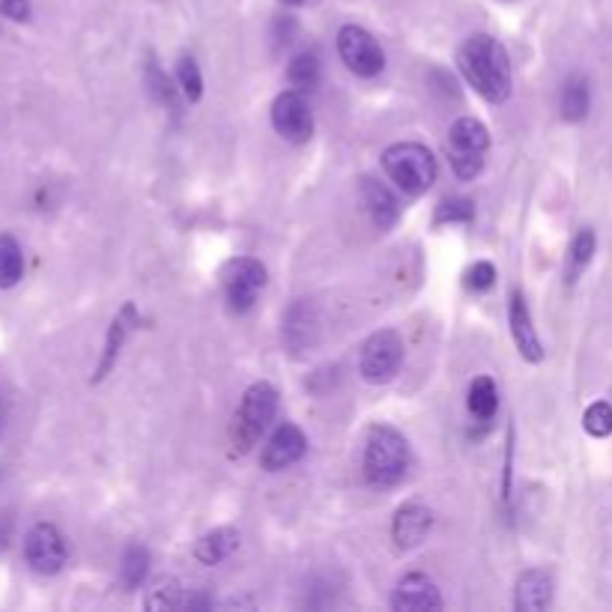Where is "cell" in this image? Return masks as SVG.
<instances>
[{"label": "cell", "mask_w": 612, "mask_h": 612, "mask_svg": "<svg viewBox=\"0 0 612 612\" xmlns=\"http://www.w3.org/2000/svg\"><path fill=\"white\" fill-rule=\"evenodd\" d=\"M457 66L469 87H476V93L490 105H502L511 96V60L493 36L487 33L469 36L464 48L457 52Z\"/></svg>", "instance_id": "obj_1"}, {"label": "cell", "mask_w": 612, "mask_h": 612, "mask_svg": "<svg viewBox=\"0 0 612 612\" xmlns=\"http://www.w3.org/2000/svg\"><path fill=\"white\" fill-rule=\"evenodd\" d=\"M361 469H365L368 485L377 490L401 485L403 476L410 472V443L403 439V433H398L389 424L370 427Z\"/></svg>", "instance_id": "obj_2"}, {"label": "cell", "mask_w": 612, "mask_h": 612, "mask_svg": "<svg viewBox=\"0 0 612 612\" xmlns=\"http://www.w3.org/2000/svg\"><path fill=\"white\" fill-rule=\"evenodd\" d=\"M382 170L394 186L407 194H424L436 182V159L431 149L407 141V144H394L382 153Z\"/></svg>", "instance_id": "obj_3"}, {"label": "cell", "mask_w": 612, "mask_h": 612, "mask_svg": "<svg viewBox=\"0 0 612 612\" xmlns=\"http://www.w3.org/2000/svg\"><path fill=\"white\" fill-rule=\"evenodd\" d=\"M275 412H278V391L269 382H254V386H248L243 401H240V410L233 415L231 436L236 452H248L264 436L266 427L272 424Z\"/></svg>", "instance_id": "obj_4"}, {"label": "cell", "mask_w": 612, "mask_h": 612, "mask_svg": "<svg viewBox=\"0 0 612 612\" xmlns=\"http://www.w3.org/2000/svg\"><path fill=\"white\" fill-rule=\"evenodd\" d=\"M487 147H490V135H487L485 123L476 120V116H460L448 129L445 153H448V162H452L457 180H476L481 168H485Z\"/></svg>", "instance_id": "obj_5"}, {"label": "cell", "mask_w": 612, "mask_h": 612, "mask_svg": "<svg viewBox=\"0 0 612 612\" xmlns=\"http://www.w3.org/2000/svg\"><path fill=\"white\" fill-rule=\"evenodd\" d=\"M403 365V338L394 329H380L361 344L359 370L361 377L374 386L391 382Z\"/></svg>", "instance_id": "obj_6"}, {"label": "cell", "mask_w": 612, "mask_h": 612, "mask_svg": "<svg viewBox=\"0 0 612 612\" xmlns=\"http://www.w3.org/2000/svg\"><path fill=\"white\" fill-rule=\"evenodd\" d=\"M222 287L233 314H245L266 287V266L254 257H236L222 269Z\"/></svg>", "instance_id": "obj_7"}, {"label": "cell", "mask_w": 612, "mask_h": 612, "mask_svg": "<svg viewBox=\"0 0 612 612\" xmlns=\"http://www.w3.org/2000/svg\"><path fill=\"white\" fill-rule=\"evenodd\" d=\"M338 54L349 73L359 75V78H374L386 66V54H382L380 43L365 27H359V24H344L341 27Z\"/></svg>", "instance_id": "obj_8"}, {"label": "cell", "mask_w": 612, "mask_h": 612, "mask_svg": "<svg viewBox=\"0 0 612 612\" xmlns=\"http://www.w3.org/2000/svg\"><path fill=\"white\" fill-rule=\"evenodd\" d=\"M272 126L290 144H305L314 135V114L299 90H285L272 102Z\"/></svg>", "instance_id": "obj_9"}, {"label": "cell", "mask_w": 612, "mask_h": 612, "mask_svg": "<svg viewBox=\"0 0 612 612\" xmlns=\"http://www.w3.org/2000/svg\"><path fill=\"white\" fill-rule=\"evenodd\" d=\"M24 556L36 574L52 577L66 565V541L60 528L52 523H36L24 538Z\"/></svg>", "instance_id": "obj_10"}, {"label": "cell", "mask_w": 612, "mask_h": 612, "mask_svg": "<svg viewBox=\"0 0 612 612\" xmlns=\"http://www.w3.org/2000/svg\"><path fill=\"white\" fill-rule=\"evenodd\" d=\"M308 452L305 433L299 431L296 424H281L275 427V433L266 439L264 452H260V466L266 472H281L287 466L299 464Z\"/></svg>", "instance_id": "obj_11"}, {"label": "cell", "mask_w": 612, "mask_h": 612, "mask_svg": "<svg viewBox=\"0 0 612 612\" xmlns=\"http://www.w3.org/2000/svg\"><path fill=\"white\" fill-rule=\"evenodd\" d=\"M318 332H320V318L314 302L308 299H299L293 305L287 308L285 323H281V338H285L287 349L293 356H302L308 349L318 344Z\"/></svg>", "instance_id": "obj_12"}, {"label": "cell", "mask_w": 612, "mask_h": 612, "mask_svg": "<svg viewBox=\"0 0 612 612\" xmlns=\"http://www.w3.org/2000/svg\"><path fill=\"white\" fill-rule=\"evenodd\" d=\"M391 607L398 612H433L443 610V598H439V589L431 577L407 574L391 594Z\"/></svg>", "instance_id": "obj_13"}, {"label": "cell", "mask_w": 612, "mask_h": 612, "mask_svg": "<svg viewBox=\"0 0 612 612\" xmlns=\"http://www.w3.org/2000/svg\"><path fill=\"white\" fill-rule=\"evenodd\" d=\"M508 323H511V335H514V344H518V353L526 361H541L544 359V347H541V338L535 326H532V314H528L526 296L514 290L511 293V302H508Z\"/></svg>", "instance_id": "obj_14"}, {"label": "cell", "mask_w": 612, "mask_h": 612, "mask_svg": "<svg viewBox=\"0 0 612 612\" xmlns=\"http://www.w3.org/2000/svg\"><path fill=\"white\" fill-rule=\"evenodd\" d=\"M359 194H361V207H365V212L370 215L374 227L391 231V227L398 224V219H401V207H398V198L391 194L389 186H382V182L365 177L359 186Z\"/></svg>", "instance_id": "obj_15"}, {"label": "cell", "mask_w": 612, "mask_h": 612, "mask_svg": "<svg viewBox=\"0 0 612 612\" xmlns=\"http://www.w3.org/2000/svg\"><path fill=\"white\" fill-rule=\"evenodd\" d=\"M433 526V514L424 505H403L391 520V538L401 549L419 547Z\"/></svg>", "instance_id": "obj_16"}, {"label": "cell", "mask_w": 612, "mask_h": 612, "mask_svg": "<svg viewBox=\"0 0 612 612\" xmlns=\"http://www.w3.org/2000/svg\"><path fill=\"white\" fill-rule=\"evenodd\" d=\"M553 601V580L547 570H526L520 574L518 594H514V607L520 612H541L547 610Z\"/></svg>", "instance_id": "obj_17"}, {"label": "cell", "mask_w": 612, "mask_h": 612, "mask_svg": "<svg viewBox=\"0 0 612 612\" xmlns=\"http://www.w3.org/2000/svg\"><path fill=\"white\" fill-rule=\"evenodd\" d=\"M236 547H240V535H236L233 528H212V532H207V535L194 544V556H198V561H203V565H219V561L227 559Z\"/></svg>", "instance_id": "obj_18"}, {"label": "cell", "mask_w": 612, "mask_h": 612, "mask_svg": "<svg viewBox=\"0 0 612 612\" xmlns=\"http://www.w3.org/2000/svg\"><path fill=\"white\" fill-rule=\"evenodd\" d=\"M24 254L22 245L10 233H0V290H10L22 281Z\"/></svg>", "instance_id": "obj_19"}, {"label": "cell", "mask_w": 612, "mask_h": 612, "mask_svg": "<svg viewBox=\"0 0 612 612\" xmlns=\"http://www.w3.org/2000/svg\"><path fill=\"white\" fill-rule=\"evenodd\" d=\"M589 105H591L589 81L580 78V75L568 78V85L561 87V116L570 120V123H577V120H582V116L589 114Z\"/></svg>", "instance_id": "obj_20"}, {"label": "cell", "mask_w": 612, "mask_h": 612, "mask_svg": "<svg viewBox=\"0 0 612 612\" xmlns=\"http://www.w3.org/2000/svg\"><path fill=\"white\" fill-rule=\"evenodd\" d=\"M499 410V391L497 382L490 377H478L469 386V412L476 415L478 422H490Z\"/></svg>", "instance_id": "obj_21"}, {"label": "cell", "mask_w": 612, "mask_h": 612, "mask_svg": "<svg viewBox=\"0 0 612 612\" xmlns=\"http://www.w3.org/2000/svg\"><path fill=\"white\" fill-rule=\"evenodd\" d=\"M287 78H290V85L293 90H314L320 81V57L314 52H302L296 54L290 66H287Z\"/></svg>", "instance_id": "obj_22"}, {"label": "cell", "mask_w": 612, "mask_h": 612, "mask_svg": "<svg viewBox=\"0 0 612 612\" xmlns=\"http://www.w3.org/2000/svg\"><path fill=\"white\" fill-rule=\"evenodd\" d=\"M594 248H598L594 231L582 227V231L574 236V243H570V248H568V285H574V281L580 278L582 269L591 264V257H594Z\"/></svg>", "instance_id": "obj_23"}, {"label": "cell", "mask_w": 612, "mask_h": 612, "mask_svg": "<svg viewBox=\"0 0 612 612\" xmlns=\"http://www.w3.org/2000/svg\"><path fill=\"white\" fill-rule=\"evenodd\" d=\"M147 570H149L147 547H141V544L126 547V553H123V565H120V580H123V586H126V589H137V586L144 582V577H147Z\"/></svg>", "instance_id": "obj_24"}, {"label": "cell", "mask_w": 612, "mask_h": 612, "mask_svg": "<svg viewBox=\"0 0 612 612\" xmlns=\"http://www.w3.org/2000/svg\"><path fill=\"white\" fill-rule=\"evenodd\" d=\"M177 85H180V93L189 102H198L203 96V75L191 57H180V64H177Z\"/></svg>", "instance_id": "obj_25"}, {"label": "cell", "mask_w": 612, "mask_h": 612, "mask_svg": "<svg viewBox=\"0 0 612 612\" xmlns=\"http://www.w3.org/2000/svg\"><path fill=\"white\" fill-rule=\"evenodd\" d=\"M135 314V308L126 305L123 308V314L114 320V326H111V332H108V349H105V359H102V368H99V377H105L108 368L114 365L116 353H120V347H123V338H126L129 332V318Z\"/></svg>", "instance_id": "obj_26"}, {"label": "cell", "mask_w": 612, "mask_h": 612, "mask_svg": "<svg viewBox=\"0 0 612 612\" xmlns=\"http://www.w3.org/2000/svg\"><path fill=\"white\" fill-rule=\"evenodd\" d=\"M582 427L589 436L594 439H603V436H610L612 433V407L607 401H598L591 403L586 415H582Z\"/></svg>", "instance_id": "obj_27"}, {"label": "cell", "mask_w": 612, "mask_h": 612, "mask_svg": "<svg viewBox=\"0 0 612 612\" xmlns=\"http://www.w3.org/2000/svg\"><path fill=\"white\" fill-rule=\"evenodd\" d=\"M472 215H476V207L472 201H466V198H452V201H443L439 203V210H436V224H457V222H472Z\"/></svg>", "instance_id": "obj_28"}, {"label": "cell", "mask_w": 612, "mask_h": 612, "mask_svg": "<svg viewBox=\"0 0 612 612\" xmlns=\"http://www.w3.org/2000/svg\"><path fill=\"white\" fill-rule=\"evenodd\" d=\"M147 85L149 90H153V96L159 99L162 105L168 108H177V90H174V85H170V78L165 73H162L159 66L149 60L147 66Z\"/></svg>", "instance_id": "obj_29"}, {"label": "cell", "mask_w": 612, "mask_h": 612, "mask_svg": "<svg viewBox=\"0 0 612 612\" xmlns=\"http://www.w3.org/2000/svg\"><path fill=\"white\" fill-rule=\"evenodd\" d=\"M182 598H180V589H177V582H162L153 589V594L147 598V610H177L182 607Z\"/></svg>", "instance_id": "obj_30"}, {"label": "cell", "mask_w": 612, "mask_h": 612, "mask_svg": "<svg viewBox=\"0 0 612 612\" xmlns=\"http://www.w3.org/2000/svg\"><path fill=\"white\" fill-rule=\"evenodd\" d=\"M493 281H497V269H493V264H487V260H481V264L469 266V269H466L464 285L469 287V290H476V293H481V290H490Z\"/></svg>", "instance_id": "obj_31"}, {"label": "cell", "mask_w": 612, "mask_h": 612, "mask_svg": "<svg viewBox=\"0 0 612 612\" xmlns=\"http://www.w3.org/2000/svg\"><path fill=\"white\" fill-rule=\"evenodd\" d=\"M0 15L10 22H27L31 19V0H0Z\"/></svg>", "instance_id": "obj_32"}, {"label": "cell", "mask_w": 612, "mask_h": 612, "mask_svg": "<svg viewBox=\"0 0 612 612\" xmlns=\"http://www.w3.org/2000/svg\"><path fill=\"white\" fill-rule=\"evenodd\" d=\"M281 3H287V7H299L302 0H281Z\"/></svg>", "instance_id": "obj_33"}, {"label": "cell", "mask_w": 612, "mask_h": 612, "mask_svg": "<svg viewBox=\"0 0 612 612\" xmlns=\"http://www.w3.org/2000/svg\"><path fill=\"white\" fill-rule=\"evenodd\" d=\"M0 427H3V403H0Z\"/></svg>", "instance_id": "obj_34"}]
</instances>
